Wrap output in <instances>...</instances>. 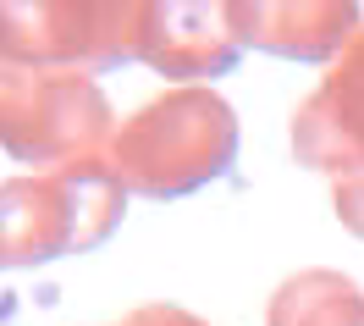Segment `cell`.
<instances>
[{"label":"cell","mask_w":364,"mask_h":326,"mask_svg":"<svg viewBox=\"0 0 364 326\" xmlns=\"http://www.w3.org/2000/svg\"><path fill=\"white\" fill-rule=\"evenodd\" d=\"M293 149L304 166L337 177V205L353 227L364 205V33L353 39L348 61L326 78V89L298 111Z\"/></svg>","instance_id":"4"},{"label":"cell","mask_w":364,"mask_h":326,"mask_svg":"<svg viewBox=\"0 0 364 326\" xmlns=\"http://www.w3.org/2000/svg\"><path fill=\"white\" fill-rule=\"evenodd\" d=\"M105 139V100L72 78L33 61H0V144L23 161H77L72 149ZM83 166V161H77Z\"/></svg>","instance_id":"2"},{"label":"cell","mask_w":364,"mask_h":326,"mask_svg":"<svg viewBox=\"0 0 364 326\" xmlns=\"http://www.w3.org/2000/svg\"><path fill=\"white\" fill-rule=\"evenodd\" d=\"M122 221V177L105 166H67L61 177L0 188V265H28L89 249Z\"/></svg>","instance_id":"1"},{"label":"cell","mask_w":364,"mask_h":326,"mask_svg":"<svg viewBox=\"0 0 364 326\" xmlns=\"http://www.w3.org/2000/svg\"><path fill=\"white\" fill-rule=\"evenodd\" d=\"M160 149H171V161L160 166L149 194H182V188L215 177L232 155V117L215 94H171L144 105V117L127 122V133L116 139V166L122 177L144 172L160 161Z\"/></svg>","instance_id":"3"}]
</instances>
